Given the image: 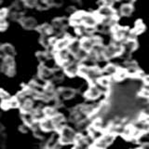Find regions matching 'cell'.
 Listing matches in <instances>:
<instances>
[{
  "label": "cell",
  "mask_w": 149,
  "mask_h": 149,
  "mask_svg": "<svg viewBox=\"0 0 149 149\" xmlns=\"http://www.w3.org/2000/svg\"><path fill=\"white\" fill-rule=\"evenodd\" d=\"M98 19L95 15H92L90 13H84L81 14V24L86 27H94L97 24Z\"/></svg>",
  "instance_id": "obj_3"
},
{
  "label": "cell",
  "mask_w": 149,
  "mask_h": 149,
  "mask_svg": "<svg viewBox=\"0 0 149 149\" xmlns=\"http://www.w3.org/2000/svg\"><path fill=\"white\" fill-rule=\"evenodd\" d=\"M121 51H122V47H121V45L112 44V45H109L108 47H106V48H104V52H102V57L104 59L114 58L115 56L120 54Z\"/></svg>",
  "instance_id": "obj_2"
},
{
  "label": "cell",
  "mask_w": 149,
  "mask_h": 149,
  "mask_svg": "<svg viewBox=\"0 0 149 149\" xmlns=\"http://www.w3.org/2000/svg\"><path fill=\"white\" fill-rule=\"evenodd\" d=\"M144 30V25H143V23L141 22H138L136 23V26H135V29L133 30L136 34H140V33H142L143 31Z\"/></svg>",
  "instance_id": "obj_21"
},
{
  "label": "cell",
  "mask_w": 149,
  "mask_h": 149,
  "mask_svg": "<svg viewBox=\"0 0 149 149\" xmlns=\"http://www.w3.org/2000/svg\"><path fill=\"white\" fill-rule=\"evenodd\" d=\"M22 116L23 121H24V124H26L28 127L35 122V119H34V116H33L32 112H30V113H22Z\"/></svg>",
  "instance_id": "obj_16"
},
{
  "label": "cell",
  "mask_w": 149,
  "mask_h": 149,
  "mask_svg": "<svg viewBox=\"0 0 149 149\" xmlns=\"http://www.w3.org/2000/svg\"><path fill=\"white\" fill-rule=\"evenodd\" d=\"M67 48H68V51H69V52L74 55L79 49H81L80 42L77 41V40H71V41H70V43L68 44Z\"/></svg>",
  "instance_id": "obj_11"
},
{
  "label": "cell",
  "mask_w": 149,
  "mask_h": 149,
  "mask_svg": "<svg viewBox=\"0 0 149 149\" xmlns=\"http://www.w3.org/2000/svg\"><path fill=\"white\" fill-rule=\"evenodd\" d=\"M124 1H126V2H127V4H130V3L134 2L135 0H124Z\"/></svg>",
  "instance_id": "obj_29"
},
{
  "label": "cell",
  "mask_w": 149,
  "mask_h": 149,
  "mask_svg": "<svg viewBox=\"0 0 149 149\" xmlns=\"http://www.w3.org/2000/svg\"><path fill=\"white\" fill-rule=\"evenodd\" d=\"M3 130H4V127H3V125H1V124H0V132H1Z\"/></svg>",
  "instance_id": "obj_30"
},
{
  "label": "cell",
  "mask_w": 149,
  "mask_h": 149,
  "mask_svg": "<svg viewBox=\"0 0 149 149\" xmlns=\"http://www.w3.org/2000/svg\"><path fill=\"white\" fill-rule=\"evenodd\" d=\"M63 67H64V72L66 73L68 76H70V77L76 76L77 74H78V68H79V66L76 63L67 62L66 63L63 65Z\"/></svg>",
  "instance_id": "obj_6"
},
{
  "label": "cell",
  "mask_w": 149,
  "mask_h": 149,
  "mask_svg": "<svg viewBox=\"0 0 149 149\" xmlns=\"http://www.w3.org/2000/svg\"><path fill=\"white\" fill-rule=\"evenodd\" d=\"M44 112V115H45V118H53L55 115H57V111L55 110V108L53 107H46V108L43 110Z\"/></svg>",
  "instance_id": "obj_18"
},
{
  "label": "cell",
  "mask_w": 149,
  "mask_h": 149,
  "mask_svg": "<svg viewBox=\"0 0 149 149\" xmlns=\"http://www.w3.org/2000/svg\"><path fill=\"white\" fill-rule=\"evenodd\" d=\"M132 11H133V8L130 4H124L120 8V14L122 16H125V17L130 16Z\"/></svg>",
  "instance_id": "obj_13"
},
{
  "label": "cell",
  "mask_w": 149,
  "mask_h": 149,
  "mask_svg": "<svg viewBox=\"0 0 149 149\" xmlns=\"http://www.w3.org/2000/svg\"><path fill=\"white\" fill-rule=\"evenodd\" d=\"M9 100L8 101H2V104H1V107L3 109L5 110H7V109H9L10 108V106H9Z\"/></svg>",
  "instance_id": "obj_27"
},
{
  "label": "cell",
  "mask_w": 149,
  "mask_h": 149,
  "mask_svg": "<svg viewBox=\"0 0 149 149\" xmlns=\"http://www.w3.org/2000/svg\"><path fill=\"white\" fill-rule=\"evenodd\" d=\"M116 71H118V67L114 64H108V65H106L104 68V72L107 74H109V76H114L116 73Z\"/></svg>",
  "instance_id": "obj_19"
},
{
  "label": "cell",
  "mask_w": 149,
  "mask_h": 149,
  "mask_svg": "<svg viewBox=\"0 0 149 149\" xmlns=\"http://www.w3.org/2000/svg\"><path fill=\"white\" fill-rule=\"evenodd\" d=\"M101 90L100 88H98L97 85H95V84H91V88H88V91L86 92V96L88 98H90V99H95V98H98L100 96L101 94Z\"/></svg>",
  "instance_id": "obj_9"
},
{
  "label": "cell",
  "mask_w": 149,
  "mask_h": 149,
  "mask_svg": "<svg viewBox=\"0 0 149 149\" xmlns=\"http://www.w3.org/2000/svg\"><path fill=\"white\" fill-rule=\"evenodd\" d=\"M0 98L2 99V101H8L10 99V96H9V94L6 91L0 90Z\"/></svg>",
  "instance_id": "obj_24"
},
{
  "label": "cell",
  "mask_w": 149,
  "mask_h": 149,
  "mask_svg": "<svg viewBox=\"0 0 149 149\" xmlns=\"http://www.w3.org/2000/svg\"><path fill=\"white\" fill-rule=\"evenodd\" d=\"M8 102H9V106H10V108H16V107L20 105L16 98H10Z\"/></svg>",
  "instance_id": "obj_26"
},
{
  "label": "cell",
  "mask_w": 149,
  "mask_h": 149,
  "mask_svg": "<svg viewBox=\"0 0 149 149\" xmlns=\"http://www.w3.org/2000/svg\"><path fill=\"white\" fill-rule=\"evenodd\" d=\"M27 130H28V126L26 124H24L23 126H21V128H20V130L22 132H26Z\"/></svg>",
  "instance_id": "obj_28"
},
{
  "label": "cell",
  "mask_w": 149,
  "mask_h": 149,
  "mask_svg": "<svg viewBox=\"0 0 149 149\" xmlns=\"http://www.w3.org/2000/svg\"><path fill=\"white\" fill-rule=\"evenodd\" d=\"M60 94L63 99H71L74 95V91L72 88H62Z\"/></svg>",
  "instance_id": "obj_15"
},
{
  "label": "cell",
  "mask_w": 149,
  "mask_h": 149,
  "mask_svg": "<svg viewBox=\"0 0 149 149\" xmlns=\"http://www.w3.org/2000/svg\"><path fill=\"white\" fill-rule=\"evenodd\" d=\"M15 55V49L10 44H5L0 49V56L1 57H13Z\"/></svg>",
  "instance_id": "obj_4"
},
{
  "label": "cell",
  "mask_w": 149,
  "mask_h": 149,
  "mask_svg": "<svg viewBox=\"0 0 149 149\" xmlns=\"http://www.w3.org/2000/svg\"><path fill=\"white\" fill-rule=\"evenodd\" d=\"M22 3L27 7H35L37 5V0H22Z\"/></svg>",
  "instance_id": "obj_23"
},
{
  "label": "cell",
  "mask_w": 149,
  "mask_h": 149,
  "mask_svg": "<svg viewBox=\"0 0 149 149\" xmlns=\"http://www.w3.org/2000/svg\"><path fill=\"white\" fill-rule=\"evenodd\" d=\"M37 29H38V32L41 34V36H49L53 32L52 26H50L49 24H43L39 26Z\"/></svg>",
  "instance_id": "obj_14"
},
{
  "label": "cell",
  "mask_w": 149,
  "mask_h": 149,
  "mask_svg": "<svg viewBox=\"0 0 149 149\" xmlns=\"http://www.w3.org/2000/svg\"><path fill=\"white\" fill-rule=\"evenodd\" d=\"M40 122V128L43 132H50V130H54V124L52 122V119L49 118H45L42 119Z\"/></svg>",
  "instance_id": "obj_8"
},
{
  "label": "cell",
  "mask_w": 149,
  "mask_h": 149,
  "mask_svg": "<svg viewBox=\"0 0 149 149\" xmlns=\"http://www.w3.org/2000/svg\"><path fill=\"white\" fill-rule=\"evenodd\" d=\"M98 82H99V84H100V86H101V87L104 88H109L110 85H111V80H110V78H109V77H100V78H98Z\"/></svg>",
  "instance_id": "obj_17"
},
{
  "label": "cell",
  "mask_w": 149,
  "mask_h": 149,
  "mask_svg": "<svg viewBox=\"0 0 149 149\" xmlns=\"http://www.w3.org/2000/svg\"><path fill=\"white\" fill-rule=\"evenodd\" d=\"M39 77L42 78V79H47L51 77V74H52V71L47 66H44V65H41L40 68H39Z\"/></svg>",
  "instance_id": "obj_12"
},
{
  "label": "cell",
  "mask_w": 149,
  "mask_h": 149,
  "mask_svg": "<svg viewBox=\"0 0 149 149\" xmlns=\"http://www.w3.org/2000/svg\"><path fill=\"white\" fill-rule=\"evenodd\" d=\"M138 149H143V147H142V148H138Z\"/></svg>",
  "instance_id": "obj_31"
},
{
  "label": "cell",
  "mask_w": 149,
  "mask_h": 149,
  "mask_svg": "<svg viewBox=\"0 0 149 149\" xmlns=\"http://www.w3.org/2000/svg\"><path fill=\"white\" fill-rule=\"evenodd\" d=\"M8 28V22L6 18H0V31H4Z\"/></svg>",
  "instance_id": "obj_25"
},
{
  "label": "cell",
  "mask_w": 149,
  "mask_h": 149,
  "mask_svg": "<svg viewBox=\"0 0 149 149\" xmlns=\"http://www.w3.org/2000/svg\"><path fill=\"white\" fill-rule=\"evenodd\" d=\"M70 41L71 39L69 38V37H63V38L60 39V40H57L56 42V44L54 45L56 50H61V49H67L68 47V44L70 43Z\"/></svg>",
  "instance_id": "obj_10"
},
{
  "label": "cell",
  "mask_w": 149,
  "mask_h": 149,
  "mask_svg": "<svg viewBox=\"0 0 149 149\" xmlns=\"http://www.w3.org/2000/svg\"><path fill=\"white\" fill-rule=\"evenodd\" d=\"M74 136H76V132H74L71 128L64 126V127L60 130L59 142L62 144H67L70 143H73Z\"/></svg>",
  "instance_id": "obj_1"
},
{
  "label": "cell",
  "mask_w": 149,
  "mask_h": 149,
  "mask_svg": "<svg viewBox=\"0 0 149 149\" xmlns=\"http://www.w3.org/2000/svg\"><path fill=\"white\" fill-rule=\"evenodd\" d=\"M98 17L101 18H110L115 16V10L111 7H106V6H102L99 8V10L97 12Z\"/></svg>",
  "instance_id": "obj_5"
},
{
  "label": "cell",
  "mask_w": 149,
  "mask_h": 149,
  "mask_svg": "<svg viewBox=\"0 0 149 149\" xmlns=\"http://www.w3.org/2000/svg\"><path fill=\"white\" fill-rule=\"evenodd\" d=\"M49 36H41L40 37V43L45 46V47H49Z\"/></svg>",
  "instance_id": "obj_22"
},
{
  "label": "cell",
  "mask_w": 149,
  "mask_h": 149,
  "mask_svg": "<svg viewBox=\"0 0 149 149\" xmlns=\"http://www.w3.org/2000/svg\"><path fill=\"white\" fill-rule=\"evenodd\" d=\"M0 60H1V56H0Z\"/></svg>",
  "instance_id": "obj_32"
},
{
  "label": "cell",
  "mask_w": 149,
  "mask_h": 149,
  "mask_svg": "<svg viewBox=\"0 0 149 149\" xmlns=\"http://www.w3.org/2000/svg\"><path fill=\"white\" fill-rule=\"evenodd\" d=\"M22 25L23 28H25L27 30H31V29H35L37 27V22L34 18L31 17H27V18H22L20 21Z\"/></svg>",
  "instance_id": "obj_7"
},
{
  "label": "cell",
  "mask_w": 149,
  "mask_h": 149,
  "mask_svg": "<svg viewBox=\"0 0 149 149\" xmlns=\"http://www.w3.org/2000/svg\"><path fill=\"white\" fill-rule=\"evenodd\" d=\"M74 57H76L77 60H78V61H85L88 57V52L86 50L80 49L76 54H74Z\"/></svg>",
  "instance_id": "obj_20"
}]
</instances>
